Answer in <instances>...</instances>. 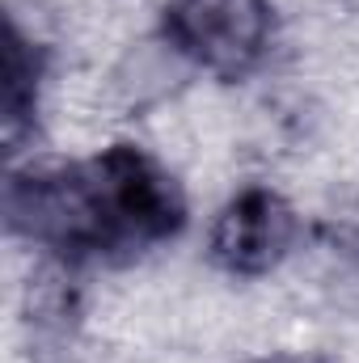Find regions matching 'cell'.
<instances>
[{
    "instance_id": "6da1fadb",
    "label": "cell",
    "mask_w": 359,
    "mask_h": 363,
    "mask_svg": "<svg viewBox=\"0 0 359 363\" xmlns=\"http://www.w3.org/2000/svg\"><path fill=\"white\" fill-rule=\"evenodd\" d=\"M9 228L64 262H85L118 250L110 203L97 165H47L17 169L4 190Z\"/></svg>"
},
{
    "instance_id": "277c9868",
    "label": "cell",
    "mask_w": 359,
    "mask_h": 363,
    "mask_svg": "<svg viewBox=\"0 0 359 363\" xmlns=\"http://www.w3.org/2000/svg\"><path fill=\"white\" fill-rule=\"evenodd\" d=\"M300 220L283 194L270 186H245L224 203V211L211 224L207 254L224 274L237 279H258L270 274L296 245Z\"/></svg>"
},
{
    "instance_id": "7a4b0ae2",
    "label": "cell",
    "mask_w": 359,
    "mask_h": 363,
    "mask_svg": "<svg viewBox=\"0 0 359 363\" xmlns=\"http://www.w3.org/2000/svg\"><path fill=\"white\" fill-rule=\"evenodd\" d=\"M161 30L194 68L241 81L267 60L275 17L270 0H170Z\"/></svg>"
},
{
    "instance_id": "3957f363",
    "label": "cell",
    "mask_w": 359,
    "mask_h": 363,
    "mask_svg": "<svg viewBox=\"0 0 359 363\" xmlns=\"http://www.w3.org/2000/svg\"><path fill=\"white\" fill-rule=\"evenodd\" d=\"M97 178L110 203V220L118 233V250L136 254L148 245H161L178 237L186 224V199L178 182L170 178L144 148L114 144L101 157H93Z\"/></svg>"
},
{
    "instance_id": "8992f818",
    "label": "cell",
    "mask_w": 359,
    "mask_h": 363,
    "mask_svg": "<svg viewBox=\"0 0 359 363\" xmlns=\"http://www.w3.org/2000/svg\"><path fill=\"white\" fill-rule=\"evenodd\" d=\"M250 363H330L326 355H304V351H275V355H263V359Z\"/></svg>"
},
{
    "instance_id": "5b68a950",
    "label": "cell",
    "mask_w": 359,
    "mask_h": 363,
    "mask_svg": "<svg viewBox=\"0 0 359 363\" xmlns=\"http://www.w3.org/2000/svg\"><path fill=\"white\" fill-rule=\"evenodd\" d=\"M38 77H43V60H38L34 43H26L17 34V26H9V47H4V131H9V144H17L21 127L34 114Z\"/></svg>"
}]
</instances>
